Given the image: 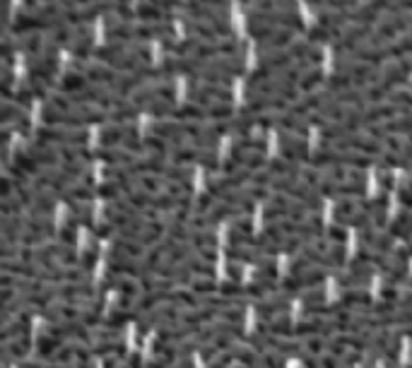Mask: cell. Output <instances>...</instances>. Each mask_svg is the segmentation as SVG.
<instances>
[{
	"instance_id": "obj_4",
	"label": "cell",
	"mask_w": 412,
	"mask_h": 368,
	"mask_svg": "<svg viewBox=\"0 0 412 368\" xmlns=\"http://www.w3.org/2000/svg\"><path fill=\"white\" fill-rule=\"evenodd\" d=\"M138 131L131 126V123H114L111 128H106L104 133H101V145L109 147V150H114V147H126L133 145V142H138Z\"/></svg>"
},
{
	"instance_id": "obj_9",
	"label": "cell",
	"mask_w": 412,
	"mask_h": 368,
	"mask_svg": "<svg viewBox=\"0 0 412 368\" xmlns=\"http://www.w3.org/2000/svg\"><path fill=\"white\" fill-rule=\"evenodd\" d=\"M323 80H326V77H323V73H321V70H311V73H306V75L299 80V87H301V92L311 94L313 89H316Z\"/></svg>"
},
{
	"instance_id": "obj_8",
	"label": "cell",
	"mask_w": 412,
	"mask_h": 368,
	"mask_svg": "<svg viewBox=\"0 0 412 368\" xmlns=\"http://www.w3.org/2000/svg\"><path fill=\"white\" fill-rule=\"evenodd\" d=\"M189 289L196 296H201V299H205V296H212L215 294V277H196L191 284H189Z\"/></svg>"
},
{
	"instance_id": "obj_3",
	"label": "cell",
	"mask_w": 412,
	"mask_h": 368,
	"mask_svg": "<svg viewBox=\"0 0 412 368\" xmlns=\"http://www.w3.org/2000/svg\"><path fill=\"white\" fill-rule=\"evenodd\" d=\"M280 150H282V157L289 159L292 164H301V161H306L308 164V159H311L306 135H299V133H282L280 135Z\"/></svg>"
},
{
	"instance_id": "obj_2",
	"label": "cell",
	"mask_w": 412,
	"mask_h": 368,
	"mask_svg": "<svg viewBox=\"0 0 412 368\" xmlns=\"http://www.w3.org/2000/svg\"><path fill=\"white\" fill-rule=\"evenodd\" d=\"M89 140V135L85 131H56V128H44L36 135V142H44V145L51 147H82Z\"/></svg>"
},
{
	"instance_id": "obj_1",
	"label": "cell",
	"mask_w": 412,
	"mask_h": 368,
	"mask_svg": "<svg viewBox=\"0 0 412 368\" xmlns=\"http://www.w3.org/2000/svg\"><path fill=\"white\" fill-rule=\"evenodd\" d=\"M189 101L198 106H215V104H231L229 85H210V82H196L189 89Z\"/></svg>"
},
{
	"instance_id": "obj_11",
	"label": "cell",
	"mask_w": 412,
	"mask_h": 368,
	"mask_svg": "<svg viewBox=\"0 0 412 368\" xmlns=\"http://www.w3.org/2000/svg\"><path fill=\"white\" fill-rule=\"evenodd\" d=\"M326 238L331 243H345L347 241V231L343 227H331L326 231Z\"/></svg>"
},
{
	"instance_id": "obj_12",
	"label": "cell",
	"mask_w": 412,
	"mask_h": 368,
	"mask_svg": "<svg viewBox=\"0 0 412 368\" xmlns=\"http://www.w3.org/2000/svg\"><path fill=\"white\" fill-rule=\"evenodd\" d=\"M169 368H193V361L189 357H181V359H176Z\"/></svg>"
},
{
	"instance_id": "obj_5",
	"label": "cell",
	"mask_w": 412,
	"mask_h": 368,
	"mask_svg": "<svg viewBox=\"0 0 412 368\" xmlns=\"http://www.w3.org/2000/svg\"><path fill=\"white\" fill-rule=\"evenodd\" d=\"M77 70L87 77L89 85H106L109 89L114 87V82L119 80V73L109 66H96V63H77Z\"/></svg>"
},
{
	"instance_id": "obj_10",
	"label": "cell",
	"mask_w": 412,
	"mask_h": 368,
	"mask_svg": "<svg viewBox=\"0 0 412 368\" xmlns=\"http://www.w3.org/2000/svg\"><path fill=\"white\" fill-rule=\"evenodd\" d=\"M96 257H99V248H96V245H89L85 253L80 255V267L85 270V272H89V270L96 265Z\"/></svg>"
},
{
	"instance_id": "obj_6",
	"label": "cell",
	"mask_w": 412,
	"mask_h": 368,
	"mask_svg": "<svg viewBox=\"0 0 412 368\" xmlns=\"http://www.w3.org/2000/svg\"><path fill=\"white\" fill-rule=\"evenodd\" d=\"M94 36H92V31H89L87 27H77L73 31V39H70V44H68V51L73 53L77 61H85L87 56H92L94 53Z\"/></svg>"
},
{
	"instance_id": "obj_7",
	"label": "cell",
	"mask_w": 412,
	"mask_h": 368,
	"mask_svg": "<svg viewBox=\"0 0 412 368\" xmlns=\"http://www.w3.org/2000/svg\"><path fill=\"white\" fill-rule=\"evenodd\" d=\"M31 349L29 337H12V339H3V359L5 364L10 361H22Z\"/></svg>"
}]
</instances>
